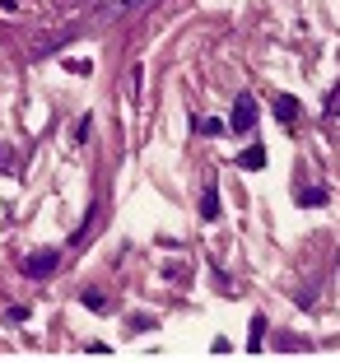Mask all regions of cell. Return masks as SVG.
<instances>
[{
	"instance_id": "277c9868",
	"label": "cell",
	"mask_w": 340,
	"mask_h": 363,
	"mask_svg": "<svg viewBox=\"0 0 340 363\" xmlns=\"http://www.w3.org/2000/svg\"><path fill=\"white\" fill-rule=\"evenodd\" d=\"M238 168H247V172H256V168H266V150H261V145H252V150H247L243 159H238Z\"/></svg>"
},
{
	"instance_id": "6da1fadb",
	"label": "cell",
	"mask_w": 340,
	"mask_h": 363,
	"mask_svg": "<svg viewBox=\"0 0 340 363\" xmlns=\"http://www.w3.org/2000/svg\"><path fill=\"white\" fill-rule=\"evenodd\" d=\"M149 10V0H103L98 5V23H112V19H131V14Z\"/></svg>"
},
{
	"instance_id": "30bf717a",
	"label": "cell",
	"mask_w": 340,
	"mask_h": 363,
	"mask_svg": "<svg viewBox=\"0 0 340 363\" xmlns=\"http://www.w3.org/2000/svg\"><path fill=\"white\" fill-rule=\"evenodd\" d=\"M0 5H5V10H10V14H19V0H0Z\"/></svg>"
},
{
	"instance_id": "ba28073f",
	"label": "cell",
	"mask_w": 340,
	"mask_h": 363,
	"mask_svg": "<svg viewBox=\"0 0 340 363\" xmlns=\"http://www.w3.org/2000/svg\"><path fill=\"white\" fill-rule=\"evenodd\" d=\"M261 335H266V321L256 317V321H252V350H261Z\"/></svg>"
},
{
	"instance_id": "5b68a950",
	"label": "cell",
	"mask_w": 340,
	"mask_h": 363,
	"mask_svg": "<svg viewBox=\"0 0 340 363\" xmlns=\"http://www.w3.org/2000/svg\"><path fill=\"white\" fill-rule=\"evenodd\" d=\"M275 112H280V121H294V117H298L294 98H275Z\"/></svg>"
},
{
	"instance_id": "8992f818",
	"label": "cell",
	"mask_w": 340,
	"mask_h": 363,
	"mask_svg": "<svg viewBox=\"0 0 340 363\" xmlns=\"http://www.w3.org/2000/svg\"><path fill=\"white\" fill-rule=\"evenodd\" d=\"M201 214H205V219H214V214H219V201H214V191H205V201H201Z\"/></svg>"
},
{
	"instance_id": "52a82bcc",
	"label": "cell",
	"mask_w": 340,
	"mask_h": 363,
	"mask_svg": "<svg viewBox=\"0 0 340 363\" xmlns=\"http://www.w3.org/2000/svg\"><path fill=\"white\" fill-rule=\"evenodd\" d=\"M201 130H205V135H219L224 121H219V117H201Z\"/></svg>"
},
{
	"instance_id": "9c48e42d",
	"label": "cell",
	"mask_w": 340,
	"mask_h": 363,
	"mask_svg": "<svg viewBox=\"0 0 340 363\" xmlns=\"http://www.w3.org/2000/svg\"><path fill=\"white\" fill-rule=\"evenodd\" d=\"M327 112H331V117H340V98H331V103H327Z\"/></svg>"
},
{
	"instance_id": "7a4b0ae2",
	"label": "cell",
	"mask_w": 340,
	"mask_h": 363,
	"mask_svg": "<svg viewBox=\"0 0 340 363\" xmlns=\"http://www.w3.org/2000/svg\"><path fill=\"white\" fill-rule=\"evenodd\" d=\"M229 126L243 130V135L256 126V98H252V94H238V103H234V121H229Z\"/></svg>"
},
{
	"instance_id": "3957f363",
	"label": "cell",
	"mask_w": 340,
	"mask_h": 363,
	"mask_svg": "<svg viewBox=\"0 0 340 363\" xmlns=\"http://www.w3.org/2000/svg\"><path fill=\"white\" fill-rule=\"evenodd\" d=\"M52 266H56V252H38V257H28V266H23V270L38 279V275H52Z\"/></svg>"
}]
</instances>
